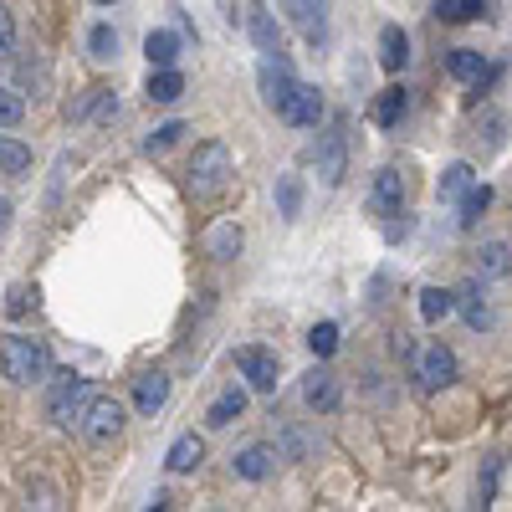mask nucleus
<instances>
[{"label": "nucleus", "mask_w": 512, "mask_h": 512, "mask_svg": "<svg viewBox=\"0 0 512 512\" xmlns=\"http://www.w3.org/2000/svg\"><path fill=\"white\" fill-rule=\"evenodd\" d=\"M0 369H6V379L16 384V390H31V384H47L52 379V354L41 338H6V349H0Z\"/></svg>", "instance_id": "nucleus-1"}, {"label": "nucleus", "mask_w": 512, "mask_h": 512, "mask_svg": "<svg viewBox=\"0 0 512 512\" xmlns=\"http://www.w3.org/2000/svg\"><path fill=\"white\" fill-rule=\"evenodd\" d=\"M231 175H236L231 149H226L221 139H210V144H200V149H195V159H190V195H195V200L221 195V190L231 185Z\"/></svg>", "instance_id": "nucleus-2"}, {"label": "nucleus", "mask_w": 512, "mask_h": 512, "mask_svg": "<svg viewBox=\"0 0 512 512\" xmlns=\"http://www.w3.org/2000/svg\"><path fill=\"white\" fill-rule=\"evenodd\" d=\"M77 431L88 436V446H113L123 436V405L113 395H93L77 415Z\"/></svg>", "instance_id": "nucleus-3"}, {"label": "nucleus", "mask_w": 512, "mask_h": 512, "mask_svg": "<svg viewBox=\"0 0 512 512\" xmlns=\"http://www.w3.org/2000/svg\"><path fill=\"white\" fill-rule=\"evenodd\" d=\"M93 400V384L82 379V374H62L57 384H52V395H47V420L52 425H77V415H82V405Z\"/></svg>", "instance_id": "nucleus-4"}, {"label": "nucleus", "mask_w": 512, "mask_h": 512, "mask_svg": "<svg viewBox=\"0 0 512 512\" xmlns=\"http://www.w3.org/2000/svg\"><path fill=\"white\" fill-rule=\"evenodd\" d=\"M236 364H241V374H246V384H251L256 395H272L277 390V354L272 349L246 344V349H236Z\"/></svg>", "instance_id": "nucleus-5"}, {"label": "nucleus", "mask_w": 512, "mask_h": 512, "mask_svg": "<svg viewBox=\"0 0 512 512\" xmlns=\"http://www.w3.org/2000/svg\"><path fill=\"white\" fill-rule=\"evenodd\" d=\"M277 118H282V123H292V128H313V123L323 118V98H318L313 82H292V93L282 98Z\"/></svg>", "instance_id": "nucleus-6"}, {"label": "nucleus", "mask_w": 512, "mask_h": 512, "mask_svg": "<svg viewBox=\"0 0 512 512\" xmlns=\"http://www.w3.org/2000/svg\"><path fill=\"white\" fill-rule=\"evenodd\" d=\"M415 379L425 384V390H446V384L456 379V354L446 344H425L415 354Z\"/></svg>", "instance_id": "nucleus-7"}, {"label": "nucleus", "mask_w": 512, "mask_h": 512, "mask_svg": "<svg viewBox=\"0 0 512 512\" xmlns=\"http://www.w3.org/2000/svg\"><path fill=\"white\" fill-rule=\"evenodd\" d=\"M292 67H287V57L282 52H272V57H262V67H256V88H262V103L277 113L282 108V98L292 93Z\"/></svg>", "instance_id": "nucleus-8"}, {"label": "nucleus", "mask_w": 512, "mask_h": 512, "mask_svg": "<svg viewBox=\"0 0 512 512\" xmlns=\"http://www.w3.org/2000/svg\"><path fill=\"white\" fill-rule=\"evenodd\" d=\"M344 175H349V144H344V134L333 128V134L318 144V180H323L328 190H338V185H344Z\"/></svg>", "instance_id": "nucleus-9"}, {"label": "nucleus", "mask_w": 512, "mask_h": 512, "mask_svg": "<svg viewBox=\"0 0 512 512\" xmlns=\"http://www.w3.org/2000/svg\"><path fill=\"white\" fill-rule=\"evenodd\" d=\"M282 6H287L292 26L303 31V36L313 41V47L328 36V0H282Z\"/></svg>", "instance_id": "nucleus-10"}, {"label": "nucleus", "mask_w": 512, "mask_h": 512, "mask_svg": "<svg viewBox=\"0 0 512 512\" xmlns=\"http://www.w3.org/2000/svg\"><path fill=\"white\" fill-rule=\"evenodd\" d=\"M456 308H461L466 328H492V308H487V287H482V277H466V282L456 287Z\"/></svg>", "instance_id": "nucleus-11"}, {"label": "nucleus", "mask_w": 512, "mask_h": 512, "mask_svg": "<svg viewBox=\"0 0 512 512\" xmlns=\"http://www.w3.org/2000/svg\"><path fill=\"white\" fill-rule=\"evenodd\" d=\"M277 461H282V456H277L272 446H246V451L231 456V472H236L241 482H267V477L277 472Z\"/></svg>", "instance_id": "nucleus-12"}, {"label": "nucleus", "mask_w": 512, "mask_h": 512, "mask_svg": "<svg viewBox=\"0 0 512 512\" xmlns=\"http://www.w3.org/2000/svg\"><path fill=\"white\" fill-rule=\"evenodd\" d=\"M164 400H169V374L164 369H149V374L134 379V410L139 415H159Z\"/></svg>", "instance_id": "nucleus-13"}, {"label": "nucleus", "mask_w": 512, "mask_h": 512, "mask_svg": "<svg viewBox=\"0 0 512 512\" xmlns=\"http://www.w3.org/2000/svg\"><path fill=\"white\" fill-rule=\"evenodd\" d=\"M446 72H451L456 82H477V88L492 77L487 57H482V52H472V47H451V52H446Z\"/></svg>", "instance_id": "nucleus-14"}, {"label": "nucleus", "mask_w": 512, "mask_h": 512, "mask_svg": "<svg viewBox=\"0 0 512 512\" xmlns=\"http://www.w3.org/2000/svg\"><path fill=\"white\" fill-rule=\"evenodd\" d=\"M369 200H374L379 216H400V205H405V180H400V169H379Z\"/></svg>", "instance_id": "nucleus-15"}, {"label": "nucleus", "mask_w": 512, "mask_h": 512, "mask_svg": "<svg viewBox=\"0 0 512 512\" xmlns=\"http://www.w3.org/2000/svg\"><path fill=\"white\" fill-rule=\"evenodd\" d=\"M303 400H308V410H333L338 405V379L328 369H313L303 379Z\"/></svg>", "instance_id": "nucleus-16"}, {"label": "nucleus", "mask_w": 512, "mask_h": 512, "mask_svg": "<svg viewBox=\"0 0 512 512\" xmlns=\"http://www.w3.org/2000/svg\"><path fill=\"white\" fill-rule=\"evenodd\" d=\"M405 62H410L405 31H400V26H384V31H379V67H384V72H400Z\"/></svg>", "instance_id": "nucleus-17"}, {"label": "nucleus", "mask_w": 512, "mask_h": 512, "mask_svg": "<svg viewBox=\"0 0 512 512\" xmlns=\"http://www.w3.org/2000/svg\"><path fill=\"white\" fill-rule=\"evenodd\" d=\"M200 461H205V441H200L195 431H190V436H180L175 446H169V456H164V466H169V472H180V477H185V472H195Z\"/></svg>", "instance_id": "nucleus-18"}, {"label": "nucleus", "mask_w": 512, "mask_h": 512, "mask_svg": "<svg viewBox=\"0 0 512 512\" xmlns=\"http://www.w3.org/2000/svg\"><path fill=\"white\" fill-rule=\"evenodd\" d=\"M251 41H256V52L262 57H272V52H282V36H277V21H272V11L267 6H251Z\"/></svg>", "instance_id": "nucleus-19"}, {"label": "nucleus", "mask_w": 512, "mask_h": 512, "mask_svg": "<svg viewBox=\"0 0 512 512\" xmlns=\"http://www.w3.org/2000/svg\"><path fill=\"white\" fill-rule=\"evenodd\" d=\"M205 251L216 256V262H231V256H241V226H236V221L210 226V236H205Z\"/></svg>", "instance_id": "nucleus-20"}, {"label": "nucleus", "mask_w": 512, "mask_h": 512, "mask_svg": "<svg viewBox=\"0 0 512 512\" xmlns=\"http://www.w3.org/2000/svg\"><path fill=\"white\" fill-rule=\"evenodd\" d=\"M144 57H149V67H175L180 62V36L175 31H149Z\"/></svg>", "instance_id": "nucleus-21"}, {"label": "nucleus", "mask_w": 512, "mask_h": 512, "mask_svg": "<svg viewBox=\"0 0 512 512\" xmlns=\"http://www.w3.org/2000/svg\"><path fill=\"white\" fill-rule=\"evenodd\" d=\"M185 98V77L175 67H154L149 77V103H180Z\"/></svg>", "instance_id": "nucleus-22"}, {"label": "nucleus", "mask_w": 512, "mask_h": 512, "mask_svg": "<svg viewBox=\"0 0 512 512\" xmlns=\"http://www.w3.org/2000/svg\"><path fill=\"white\" fill-rule=\"evenodd\" d=\"M487 205H492V185H477V180H472V185H466V195H461V216H456L461 231H472V226L487 216Z\"/></svg>", "instance_id": "nucleus-23"}, {"label": "nucleus", "mask_w": 512, "mask_h": 512, "mask_svg": "<svg viewBox=\"0 0 512 512\" xmlns=\"http://www.w3.org/2000/svg\"><path fill=\"white\" fill-rule=\"evenodd\" d=\"M405 108H410V93H405V88H384L379 103H374V123H379V128H400Z\"/></svg>", "instance_id": "nucleus-24"}, {"label": "nucleus", "mask_w": 512, "mask_h": 512, "mask_svg": "<svg viewBox=\"0 0 512 512\" xmlns=\"http://www.w3.org/2000/svg\"><path fill=\"white\" fill-rule=\"evenodd\" d=\"M241 410H246V390H241V384H231V390H226V395H216V405L205 410V420H210V425H216V431H221V425L241 420Z\"/></svg>", "instance_id": "nucleus-25"}, {"label": "nucleus", "mask_w": 512, "mask_h": 512, "mask_svg": "<svg viewBox=\"0 0 512 512\" xmlns=\"http://www.w3.org/2000/svg\"><path fill=\"white\" fill-rule=\"evenodd\" d=\"M451 313H456V292H446V287H425L420 292V318L425 323H441Z\"/></svg>", "instance_id": "nucleus-26"}, {"label": "nucleus", "mask_w": 512, "mask_h": 512, "mask_svg": "<svg viewBox=\"0 0 512 512\" xmlns=\"http://www.w3.org/2000/svg\"><path fill=\"white\" fill-rule=\"evenodd\" d=\"M472 180H477V175H472V164H461V159H456V164H446V169H441V185H436V195H441V200H461Z\"/></svg>", "instance_id": "nucleus-27"}, {"label": "nucleus", "mask_w": 512, "mask_h": 512, "mask_svg": "<svg viewBox=\"0 0 512 512\" xmlns=\"http://www.w3.org/2000/svg\"><path fill=\"white\" fill-rule=\"evenodd\" d=\"M26 169H31V149L21 144V139H6V134H0V175H26Z\"/></svg>", "instance_id": "nucleus-28"}, {"label": "nucleus", "mask_w": 512, "mask_h": 512, "mask_svg": "<svg viewBox=\"0 0 512 512\" xmlns=\"http://www.w3.org/2000/svg\"><path fill=\"white\" fill-rule=\"evenodd\" d=\"M512 272V241H482V277H507Z\"/></svg>", "instance_id": "nucleus-29"}, {"label": "nucleus", "mask_w": 512, "mask_h": 512, "mask_svg": "<svg viewBox=\"0 0 512 512\" xmlns=\"http://www.w3.org/2000/svg\"><path fill=\"white\" fill-rule=\"evenodd\" d=\"M277 210H282L287 221H297V210H303V180H297V175H282L277 180Z\"/></svg>", "instance_id": "nucleus-30"}, {"label": "nucleus", "mask_w": 512, "mask_h": 512, "mask_svg": "<svg viewBox=\"0 0 512 512\" xmlns=\"http://www.w3.org/2000/svg\"><path fill=\"white\" fill-rule=\"evenodd\" d=\"M88 52H93L98 62H113V57H118V31H113L108 21L88 31Z\"/></svg>", "instance_id": "nucleus-31"}, {"label": "nucleus", "mask_w": 512, "mask_h": 512, "mask_svg": "<svg viewBox=\"0 0 512 512\" xmlns=\"http://www.w3.org/2000/svg\"><path fill=\"white\" fill-rule=\"evenodd\" d=\"M180 134H185V123H180V118H175V123H159L154 134L144 139V154H164V149H175V144H180Z\"/></svg>", "instance_id": "nucleus-32"}, {"label": "nucleus", "mask_w": 512, "mask_h": 512, "mask_svg": "<svg viewBox=\"0 0 512 512\" xmlns=\"http://www.w3.org/2000/svg\"><path fill=\"white\" fill-rule=\"evenodd\" d=\"M482 6L487 0H436V16L441 21H472V16H482Z\"/></svg>", "instance_id": "nucleus-33"}, {"label": "nucleus", "mask_w": 512, "mask_h": 512, "mask_svg": "<svg viewBox=\"0 0 512 512\" xmlns=\"http://www.w3.org/2000/svg\"><path fill=\"white\" fill-rule=\"evenodd\" d=\"M308 349H313L318 359H328V354L338 349V323H313V333H308Z\"/></svg>", "instance_id": "nucleus-34"}, {"label": "nucleus", "mask_w": 512, "mask_h": 512, "mask_svg": "<svg viewBox=\"0 0 512 512\" xmlns=\"http://www.w3.org/2000/svg\"><path fill=\"white\" fill-rule=\"evenodd\" d=\"M21 118H26V98H21V93H11L6 82H0V123H6V128H16Z\"/></svg>", "instance_id": "nucleus-35"}, {"label": "nucleus", "mask_w": 512, "mask_h": 512, "mask_svg": "<svg viewBox=\"0 0 512 512\" xmlns=\"http://www.w3.org/2000/svg\"><path fill=\"white\" fill-rule=\"evenodd\" d=\"M0 62H16V21L0 6Z\"/></svg>", "instance_id": "nucleus-36"}, {"label": "nucleus", "mask_w": 512, "mask_h": 512, "mask_svg": "<svg viewBox=\"0 0 512 512\" xmlns=\"http://www.w3.org/2000/svg\"><path fill=\"white\" fill-rule=\"evenodd\" d=\"M6 297H11V303H6V313H11V318H21L26 308H36V287H26V282H16Z\"/></svg>", "instance_id": "nucleus-37"}, {"label": "nucleus", "mask_w": 512, "mask_h": 512, "mask_svg": "<svg viewBox=\"0 0 512 512\" xmlns=\"http://www.w3.org/2000/svg\"><path fill=\"white\" fill-rule=\"evenodd\" d=\"M6 231H11V200L0 195V236H6Z\"/></svg>", "instance_id": "nucleus-38"}, {"label": "nucleus", "mask_w": 512, "mask_h": 512, "mask_svg": "<svg viewBox=\"0 0 512 512\" xmlns=\"http://www.w3.org/2000/svg\"><path fill=\"white\" fill-rule=\"evenodd\" d=\"M98 6H118V0H98Z\"/></svg>", "instance_id": "nucleus-39"}]
</instances>
